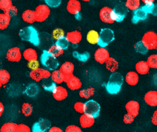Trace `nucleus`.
<instances>
[{"label": "nucleus", "mask_w": 157, "mask_h": 132, "mask_svg": "<svg viewBox=\"0 0 157 132\" xmlns=\"http://www.w3.org/2000/svg\"><path fill=\"white\" fill-rule=\"evenodd\" d=\"M123 84V77L120 73L115 72L111 74L106 84V90L109 93L115 95L120 92Z\"/></svg>", "instance_id": "f257e3e1"}, {"label": "nucleus", "mask_w": 157, "mask_h": 132, "mask_svg": "<svg viewBox=\"0 0 157 132\" xmlns=\"http://www.w3.org/2000/svg\"><path fill=\"white\" fill-rule=\"evenodd\" d=\"M19 36L23 40L30 42L35 46H39L40 43L39 33L33 26H27L21 29Z\"/></svg>", "instance_id": "f03ea898"}, {"label": "nucleus", "mask_w": 157, "mask_h": 132, "mask_svg": "<svg viewBox=\"0 0 157 132\" xmlns=\"http://www.w3.org/2000/svg\"><path fill=\"white\" fill-rule=\"evenodd\" d=\"M40 62L42 65L49 71H56L59 67V62L57 57L50 54L48 50H44L41 55Z\"/></svg>", "instance_id": "7ed1b4c3"}, {"label": "nucleus", "mask_w": 157, "mask_h": 132, "mask_svg": "<svg viewBox=\"0 0 157 132\" xmlns=\"http://www.w3.org/2000/svg\"><path fill=\"white\" fill-rule=\"evenodd\" d=\"M115 40V34L112 29L105 28L101 29L98 44L101 47H105Z\"/></svg>", "instance_id": "20e7f679"}, {"label": "nucleus", "mask_w": 157, "mask_h": 132, "mask_svg": "<svg viewBox=\"0 0 157 132\" xmlns=\"http://www.w3.org/2000/svg\"><path fill=\"white\" fill-rule=\"evenodd\" d=\"M141 41L148 50L157 48V34L153 31H148L143 35Z\"/></svg>", "instance_id": "39448f33"}, {"label": "nucleus", "mask_w": 157, "mask_h": 132, "mask_svg": "<svg viewBox=\"0 0 157 132\" xmlns=\"http://www.w3.org/2000/svg\"><path fill=\"white\" fill-rule=\"evenodd\" d=\"M100 105L94 100H90L85 103V113L96 119L100 116Z\"/></svg>", "instance_id": "423d86ee"}, {"label": "nucleus", "mask_w": 157, "mask_h": 132, "mask_svg": "<svg viewBox=\"0 0 157 132\" xmlns=\"http://www.w3.org/2000/svg\"><path fill=\"white\" fill-rule=\"evenodd\" d=\"M50 14V9L46 4L39 5L35 10L36 22H43L47 20Z\"/></svg>", "instance_id": "0eeeda50"}, {"label": "nucleus", "mask_w": 157, "mask_h": 132, "mask_svg": "<svg viewBox=\"0 0 157 132\" xmlns=\"http://www.w3.org/2000/svg\"><path fill=\"white\" fill-rule=\"evenodd\" d=\"M29 76L33 81L39 82V81H43V79L51 78V73L49 70L39 68L35 71H31L29 73Z\"/></svg>", "instance_id": "6e6552de"}, {"label": "nucleus", "mask_w": 157, "mask_h": 132, "mask_svg": "<svg viewBox=\"0 0 157 132\" xmlns=\"http://www.w3.org/2000/svg\"><path fill=\"white\" fill-rule=\"evenodd\" d=\"M113 10V18L115 22H123L129 10L127 6H126V5L123 3L118 4L117 6H116V7Z\"/></svg>", "instance_id": "1a4fd4ad"}, {"label": "nucleus", "mask_w": 157, "mask_h": 132, "mask_svg": "<svg viewBox=\"0 0 157 132\" xmlns=\"http://www.w3.org/2000/svg\"><path fill=\"white\" fill-rule=\"evenodd\" d=\"M64 82L66 83L67 87L71 90H78L82 87V81L80 79L75 75L71 74L68 76H65Z\"/></svg>", "instance_id": "9d476101"}, {"label": "nucleus", "mask_w": 157, "mask_h": 132, "mask_svg": "<svg viewBox=\"0 0 157 132\" xmlns=\"http://www.w3.org/2000/svg\"><path fill=\"white\" fill-rule=\"evenodd\" d=\"M51 123L47 119H40L38 122L33 124L32 132H46L50 128Z\"/></svg>", "instance_id": "9b49d317"}, {"label": "nucleus", "mask_w": 157, "mask_h": 132, "mask_svg": "<svg viewBox=\"0 0 157 132\" xmlns=\"http://www.w3.org/2000/svg\"><path fill=\"white\" fill-rule=\"evenodd\" d=\"M113 10L109 6H105V7L101 8V10H100V14H99L101 22L107 24L114 23L115 21L113 18Z\"/></svg>", "instance_id": "f8f14e48"}, {"label": "nucleus", "mask_w": 157, "mask_h": 132, "mask_svg": "<svg viewBox=\"0 0 157 132\" xmlns=\"http://www.w3.org/2000/svg\"><path fill=\"white\" fill-rule=\"evenodd\" d=\"M109 58H110V55L105 47H100L97 49L94 52V60L100 64H105Z\"/></svg>", "instance_id": "ddd939ff"}, {"label": "nucleus", "mask_w": 157, "mask_h": 132, "mask_svg": "<svg viewBox=\"0 0 157 132\" xmlns=\"http://www.w3.org/2000/svg\"><path fill=\"white\" fill-rule=\"evenodd\" d=\"M6 60L10 62H13V63H17L20 60H21L22 54L20 50L19 47H12L8 50L6 53Z\"/></svg>", "instance_id": "4468645a"}, {"label": "nucleus", "mask_w": 157, "mask_h": 132, "mask_svg": "<svg viewBox=\"0 0 157 132\" xmlns=\"http://www.w3.org/2000/svg\"><path fill=\"white\" fill-rule=\"evenodd\" d=\"M67 10L69 14L75 15L76 18L81 11V3L78 0H69L67 4Z\"/></svg>", "instance_id": "2eb2a0df"}, {"label": "nucleus", "mask_w": 157, "mask_h": 132, "mask_svg": "<svg viewBox=\"0 0 157 132\" xmlns=\"http://www.w3.org/2000/svg\"><path fill=\"white\" fill-rule=\"evenodd\" d=\"M139 109L140 105L136 101H130L126 105V110H127V113L133 116L134 117L138 116V114H139Z\"/></svg>", "instance_id": "dca6fc26"}, {"label": "nucleus", "mask_w": 157, "mask_h": 132, "mask_svg": "<svg viewBox=\"0 0 157 132\" xmlns=\"http://www.w3.org/2000/svg\"><path fill=\"white\" fill-rule=\"evenodd\" d=\"M52 93H53V97H54V99L56 101H61L63 100L66 99L68 94L66 88H64L63 86H60V85L56 87V89H54V92Z\"/></svg>", "instance_id": "f3484780"}, {"label": "nucleus", "mask_w": 157, "mask_h": 132, "mask_svg": "<svg viewBox=\"0 0 157 132\" xmlns=\"http://www.w3.org/2000/svg\"><path fill=\"white\" fill-rule=\"evenodd\" d=\"M145 103L149 106L156 107L157 106V91L151 90L145 93L144 97Z\"/></svg>", "instance_id": "a211bd4d"}, {"label": "nucleus", "mask_w": 157, "mask_h": 132, "mask_svg": "<svg viewBox=\"0 0 157 132\" xmlns=\"http://www.w3.org/2000/svg\"><path fill=\"white\" fill-rule=\"evenodd\" d=\"M94 118L86 114V113L82 114V116L79 118V123H80V126L82 128H89V127H91L94 124Z\"/></svg>", "instance_id": "6ab92c4d"}, {"label": "nucleus", "mask_w": 157, "mask_h": 132, "mask_svg": "<svg viewBox=\"0 0 157 132\" xmlns=\"http://www.w3.org/2000/svg\"><path fill=\"white\" fill-rule=\"evenodd\" d=\"M66 38L69 41L70 43L72 44H78L82 40V33L78 31H71L66 33Z\"/></svg>", "instance_id": "aec40b11"}, {"label": "nucleus", "mask_w": 157, "mask_h": 132, "mask_svg": "<svg viewBox=\"0 0 157 132\" xmlns=\"http://www.w3.org/2000/svg\"><path fill=\"white\" fill-rule=\"evenodd\" d=\"M135 70L136 72L138 74H141V75H145L149 72L150 67L148 66L147 61H141L137 62L135 64Z\"/></svg>", "instance_id": "412c9836"}, {"label": "nucleus", "mask_w": 157, "mask_h": 132, "mask_svg": "<svg viewBox=\"0 0 157 132\" xmlns=\"http://www.w3.org/2000/svg\"><path fill=\"white\" fill-rule=\"evenodd\" d=\"M148 18V14L146 12L143 10L141 8L137 9V10L134 11L132 18V22L134 24H137L140 22V21H144Z\"/></svg>", "instance_id": "4be33fe9"}, {"label": "nucleus", "mask_w": 157, "mask_h": 132, "mask_svg": "<svg viewBox=\"0 0 157 132\" xmlns=\"http://www.w3.org/2000/svg\"><path fill=\"white\" fill-rule=\"evenodd\" d=\"M125 81L128 85H132V86L136 85L138 83V81H139L138 74L137 72H134V71H130L126 75Z\"/></svg>", "instance_id": "5701e85b"}, {"label": "nucleus", "mask_w": 157, "mask_h": 132, "mask_svg": "<svg viewBox=\"0 0 157 132\" xmlns=\"http://www.w3.org/2000/svg\"><path fill=\"white\" fill-rule=\"evenodd\" d=\"M74 70H75L74 64L71 62H65L60 67V71L64 74V76H68V75L73 74Z\"/></svg>", "instance_id": "b1692460"}, {"label": "nucleus", "mask_w": 157, "mask_h": 132, "mask_svg": "<svg viewBox=\"0 0 157 132\" xmlns=\"http://www.w3.org/2000/svg\"><path fill=\"white\" fill-rule=\"evenodd\" d=\"M22 19L25 22L29 24H32L36 22V15L35 10H26L22 14Z\"/></svg>", "instance_id": "393cba45"}, {"label": "nucleus", "mask_w": 157, "mask_h": 132, "mask_svg": "<svg viewBox=\"0 0 157 132\" xmlns=\"http://www.w3.org/2000/svg\"><path fill=\"white\" fill-rule=\"evenodd\" d=\"M23 57L25 58V60H27L28 62L37 60H38L37 52L33 48L25 49L23 52Z\"/></svg>", "instance_id": "a878e982"}, {"label": "nucleus", "mask_w": 157, "mask_h": 132, "mask_svg": "<svg viewBox=\"0 0 157 132\" xmlns=\"http://www.w3.org/2000/svg\"><path fill=\"white\" fill-rule=\"evenodd\" d=\"M42 81H43L42 82V86H43V88L46 91H48V92L53 93L54 89H56V87H57V84L52 80L51 78L43 79Z\"/></svg>", "instance_id": "bb28decb"}, {"label": "nucleus", "mask_w": 157, "mask_h": 132, "mask_svg": "<svg viewBox=\"0 0 157 132\" xmlns=\"http://www.w3.org/2000/svg\"><path fill=\"white\" fill-rule=\"evenodd\" d=\"M51 78L56 84H61L64 82L65 76L60 70H56L51 73Z\"/></svg>", "instance_id": "cd10ccee"}, {"label": "nucleus", "mask_w": 157, "mask_h": 132, "mask_svg": "<svg viewBox=\"0 0 157 132\" xmlns=\"http://www.w3.org/2000/svg\"><path fill=\"white\" fill-rule=\"evenodd\" d=\"M86 40L91 44H98L99 40V33L95 30H90L86 35Z\"/></svg>", "instance_id": "c85d7f7f"}, {"label": "nucleus", "mask_w": 157, "mask_h": 132, "mask_svg": "<svg viewBox=\"0 0 157 132\" xmlns=\"http://www.w3.org/2000/svg\"><path fill=\"white\" fill-rule=\"evenodd\" d=\"M11 18L8 16L6 14H0V29L4 30L7 29L10 23Z\"/></svg>", "instance_id": "c756f323"}, {"label": "nucleus", "mask_w": 157, "mask_h": 132, "mask_svg": "<svg viewBox=\"0 0 157 132\" xmlns=\"http://www.w3.org/2000/svg\"><path fill=\"white\" fill-rule=\"evenodd\" d=\"M105 64L106 68L108 69V71H109L112 73L116 72V70L119 68V63L114 58H112V57H110L107 60Z\"/></svg>", "instance_id": "7c9ffc66"}, {"label": "nucleus", "mask_w": 157, "mask_h": 132, "mask_svg": "<svg viewBox=\"0 0 157 132\" xmlns=\"http://www.w3.org/2000/svg\"><path fill=\"white\" fill-rule=\"evenodd\" d=\"M125 5L129 10L135 11L140 8L141 0H127Z\"/></svg>", "instance_id": "2f4dec72"}, {"label": "nucleus", "mask_w": 157, "mask_h": 132, "mask_svg": "<svg viewBox=\"0 0 157 132\" xmlns=\"http://www.w3.org/2000/svg\"><path fill=\"white\" fill-rule=\"evenodd\" d=\"M17 124L14 123H6L0 128V132H17Z\"/></svg>", "instance_id": "473e14b6"}, {"label": "nucleus", "mask_w": 157, "mask_h": 132, "mask_svg": "<svg viewBox=\"0 0 157 132\" xmlns=\"http://www.w3.org/2000/svg\"><path fill=\"white\" fill-rule=\"evenodd\" d=\"M72 55H73L74 58L76 59L79 62H82V63H85V62H86L90 59V54L87 52L79 53L77 51H75L73 52Z\"/></svg>", "instance_id": "72a5a7b5"}, {"label": "nucleus", "mask_w": 157, "mask_h": 132, "mask_svg": "<svg viewBox=\"0 0 157 132\" xmlns=\"http://www.w3.org/2000/svg\"><path fill=\"white\" fill-rule=\"evenodd\" d=\"M95 93L94 88H92V87H90V88H87V89H81L78 93L79 94V97L82 98H85V99H89L90 97L93 96Z\"/></svg>", "instance_id": "f704fd0d"}, {"label": "nucleus", "mask_w": 157, "mask_h": 132, "mask_svg": "<svg viewBox=\"0 0 157 132\" xmlns=\"http://www.w3.org/2000/svg\"><path fill=\"white\" fill-rule=\"evenodd\" d=\"M10 79V74L6 70L1 69L0 70V83L3 85H6Z\"/></svg>", "instance_id": "c9c22d12"}, {"label": "nucleus", "mask_w": 157, "mask_h": 132, "mask_svg": "<svg viewBox=\"0 0 157 132\" xmlns=\"http://www.w3.org/2000/svg\"><path fill=\"white\" fill-rule=\"evenodd\" d=\"M134 49H135V51L137 52L142 55L147 54L148 52V49L145 47V45L143 43V42L141 41H141H138L137 43H135Z\"/></svg>", "instance_id": "e433bc0d"}, {"label": "nucleus", "mask_w": 157, "mask_h": 132, "mask_svg": "<svg viewBox=\"0 0 157 132\" xmlns=\"http://www.w3.org/2000/svg\"><path fill=\"white\" fill-rule=\"evenodd\" d=\"M64 50H63L62 48H61L60 47H58L57 45L54 44V45H52L51 47L49 48L48 52L52 54L53 56H54L55 57H58V56H61V55H63Z\"/></svg>", "instance_id": "4c0bfd02"}, {"label": "nucleus", "mask_w": 157, "mask_h": 132, "mask_svg": "<svg viewBox=\"0 0 157 132\" xmlns=\"http://www.w3.org/2000/svg\"><path fill=\"white\" fill-rule=\"evenodd\" d=\"M64 35H65L64 31L62 29L57 28V29H55L54 31H53V33H52V38L57 41V40L64 37V36H65Z\"/></svg>", "instance_id": "58836bf2"}, {"label": "nucleus", "mask_w": 157, "mask_h": 132, "mask_svg": "<svg viewBox=\"0 0 157 132\" xmlns=\"http://www.w3.org/2000/svg\"><path fill=\"white\" fill-rule=\"evenodd\" d=\"M22 113L25 116H30L33 111V108L32 105L29 103H24L21 108Z\"/></svg>", "instance_id": "ea45409f"}, {"label": "nucleus", "mask_w": 157, "mask_h": 132, "mask_svg": "<svg viewBox=\"0 0 157 132\" xmlns=\"http://www.w3.org/2000/svg\"><path fill=\"white\" fill-rule=\"evenodd\" d=\"M69 43H70L69 41H68V39L66 38V36H64V37H63V38L57 40L55 44L58 46V47H61V48H62L63 50H66V49L68 47V46H69Z\"/></svg>", "instance_id": "a19ab883"}, {"label": "nucleus", "mask_w": 157, "mask_h": 132, "mask_svg": "<svg viewBox=\"0 0 157 132\" xmlns=\"http://www.w3.org/2000/svg\"><path fill=\"white\" fill-rule=\"evenodd\" d=\"M147 63L150 68L157 69V54H152L148 56Z\"/></svg>", "instance_id": "79ce46f5"}, {"label": "nucleus", "mask_w": 157, "mask_h": 132, "mask_svg": "<svg viewBox=\"0 0 157 132\" xmlns=\"http://www.w3.org/2000/svg\"><path fill=\"white\" fill-rule=\"evenodd\" d=\"M11 6H13L12 0H0V10H2L4 12Z\"/></svg>", "instance_id": "37998d69"}, {"label": "nucleus", "mask_w": 157, "mask_h": 132, "mask_svg": "<svg viewBox=\"0 0 157 132\" xmlns=\"http://www.w3.org/2000/svg\"><path fill=\"white\" fill-rule=\"evenodd\" d=\"M38 92H39L38 86L36 85H34V84H32V85H29V86L28 87L27 91H26L27 95H29V96H31V97L36 96Z\"/></svg>", "instance_id": "c03bdc74"}, {"label": "nucleus", "mask_w": 157, "mask_h": 132, "mask_svg": "<svg viewBox=\"0 0 157 132\" xmlns=\"http://www.w3.org/2000/svg\"><path fill=\"white\" fill-rule=\"evenodd\" d=\"M46 5H47L49 7L56 8L58 7L61 4V0H45Z\"/></svg>", "instance_id": "a18cd8bd"}, {"label": "nucleus", "mask_w": 157, "mask_h": 132, "mask_svg": "<svg viewBox=\"0 0 157 132\" xmlns=\"http://www.w3.org/2000/svg\"><path fill=\"white\" fill-rule=\"evenodd\" d=\"M74 109L78 113H85V104L82 103V102H76L74 105Z\"/></svg>", "instance_id": "49530a36"}, {"label": "nucleus", "mask_w": 157, "mask_h": 132, "mask_svg": "<svg viewBox=\"0 0 157 132\" xmlns=\"http://www.w3.org/2000/svg\"><path fill=\"white\" fill-rule=\"evenodd\" d=\"M17 12L18 10L17 9L16 6H11L10 8H9L7 10L5 11V14H7L9 17H10V18H13V17H15L17 14Z\"/></svg>", "instance_id": "de8ad7c7"}, {"label": "nucleus", "mask_w": 157, "mask_h": 132, "mask_svg": "<svg viewBox=\"0 0 157 132\" xmlns=\"http://www.w3.org/2000/svg\"><path fill=\"white\" fill-rule=\"evenodd\" d=\"M39 62L38 60H34V61H30L28 63V67L30 69L31 71H35L39 68Z\"/></svg>", "instance_id": "09e8293b"}, {"label": "nucleus", "mask_w": 157, "mask_h": 132, "mask_svg": "<svg viewBox=\"0 0 157 132\" xmlns=\"http://www.w3.org/2000/svg\"><path fill=\"white\" fill-rule=\"evenodd\" d=\"M64 132H82L79 127L75 126V125H69L65 129Z\"/></svg>", "instance_id": "8fccbe9b"}, {"label": "nucleus", "mask_w": 157, "mask_h": 132, "mask_svg": "<svg viewBox=\"0 0 157 132\" xmlns=\"http://www.w3.org/2000/svg\"><path fill=\"white\" fill-rule=\"evenodd\" d=\"M17 132H31V129L29 126L26 124H19L17 125Z\"/></svg>", "instance_id": "3c124183"}, {"label": "nucleus", "mask_w": 157, "mask_h": 132, "mask_svg": "<svg viewBox=\"0 0 157 132\" xmlns=\"http://www.w3.org/2000/svg\"><path fill=\"white\" fill-rule=\"evenodd\" d=\"M134 118L135 117L127 113V114L124 115V116H123V122L127 123V124H130V123H132L134 122Z\"/></svg>", "instance_id": "603ef678"}, {"label": "nucleus", "mask_w": 157, "mask_h": 132, "mask_svg": "<svg viewBox=\"0 0 157 132\" xmlns=\"http://www.w3.org/2000/svg\"><path fill=\"white\" fill-rule=\"evenodd\" d=\"M154 6H155L154 4H149V5L143 6L142 7H141V9L145 11V12H146L147 14H152V10H153L154 9Z\"/></svg>", "instance_id": "864d4df0"}, {"label": "nucleus", "mask_w": 157, "mask_h": 132, "mask_svg": "<svg viewBox=\"0 0 157 132\" xmlns=\"http://www.w3.org/2000/svg\"><path fill=\"white\" fill-rule=\"evenodd\" d=\"M48 132H64L62 129H61L60 127H57L54 126V127H51L48 130Z\"/></svg>", "instance_id": "5fc2aeb1"}, {"label": "nucleus", "mask_w": 157, "mask_h": 132, "mask_svg": "<svg viewBox=\"0 0 157 132\" xmlns=\"http://www.w3.org/2000/svg\"><path fill=\"white\" fill-rule=\"evenodd\" d=\"M152 124H154L155 126H157V110H155V112H154L153 115H152Z\"/></svg>", "instance_id": "6e6d98bb"}, {"label": "nucleus", "mask_w": 157, "mask_h": 132, "mask_svg": "<svg viewBox=\"0 0 157 132\" xmlns=\"http://www.w3.org/2000/svg\"><path fill=\"white\" fill-rule=\"evenodd\" d=\"M141 2H144L145 5H149V4H154L155 0H141Z\"/></svg>", "instance_id": "4d7b16f0"}, {"label": "nucleus", "mask_w": 157, "mask_h": 132, "mask_svg": "<svg viewBox=\"0 0 157 132\" xmlns=\"http://www.w3.org/2000/svg\"><path fill=\"white\" fill-rule=\"evenodd\" d=\"M3 112H4V105L2 102L0 101V117H1V116L2 115Z\"/></svg>", "instance_id": "13d9d810"}, {"label": "nucleus", "mask_w": 157, "mask_h": 132, "mask_svg": "<svg viewBox=\"0 0 157 132\" xmlns=\"http://www.w3.org/2000/svg\"><path fill=\"white\" fill-rule=\"evenodd\" d=\"M152 14L154 15V16L157 17V4H155V6H154V9H153V10H152Z\"/></svg>", "instance_id": "bf43d9fd"}, {"label": "nucleus", "mask_w": 157, "mask_h": 132, "mask_svg": "<svg viewBox=\"0 0 157 132\" xmlns=\"http://www.w3.org/2000/svg\"><path fill=\"white\" fill-rule=\"evenodd\" d=\"M82 1H84V2H90V0H82Z\"/></svg>", "instance_id": "052dcab7"}, {"label": "nucleus", "mask_w": 157, "mask_h": 132, "mask_svg": "<svg viewBox=\"0 0 157 132\" xmlns=\"http://www.w3.org/2000/svg\"><path fill=\"white\" fill-rule=\"evenodd\" d=\"M2 84H1V83H0V89H1V87H2Z\"/></svg>", "instance_id": "680f3d73"}, {"label": "nucleus", "mask_w": 157, "mask_h": 132, "mask_svg": "<svg viewBox=\"0 0 157 132\" xmlns=\"http://www.w3.org/2000/svg\"><path fill=\"white\" fill-rule=\"evenodd\" d=\"M156 51H157V48H156Z\"/></svg>", "instance_id": "e2e57ef3"}]
</instances>
